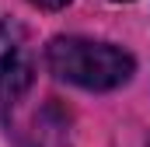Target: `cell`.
Segmentation results:
<instances>
[{"label": "cell", "mask_w": 150, "mask_h": 147, "mask_svg": "<svg viewBox=\"0 0 150 147\" xmlns=\"http://www.w3.org/2000/svg\"><path fill=\"white\" fill-rule=\"evenodd\" d=\"M115 4H126V0H115Z\"/></svg>", "instance_id": "4"}, {"label": "cell", "mask_w": 150, "mask_h": 147, "mask_svg": "<svg viewBox=\"0 0 150 147\" xmlns=\"http://www.w3.org/2000/svg\"><path fill=\"white\" fill-rule=\"evenodd\" d=\"M45 63L59 81L87 88V91H112L126 84L136 70L126 49L80 35H56L45 46Z\"/></svg>", "instance_id": "1"}, {"label": "cell", "mask_w": 150, "mask_h": 147, "mask_svg": "<svg viewBox=\"0 0 150 147\" xmlns=\"http://www.w3.org/2000/svg\"><path fill=\"white\" fill-rule=\"evenodd\" d=\"M35 7H42V11H59V7H67L70 0H32Z\"/></svg>", "instance_id": "3"}, {"label": "cell", "mask_w": 150, "mask_h": 147, "mask_svg": "<svg viewBox=\"0 0 150 147\" xmlns=\"http://www.w3.org/2000/svg\"><path fill=\"white\" fill-rule=\"evenodd\" d=\"M35 81V56L25 28L14 18H0V109L18 105Z\"/></svg>", "instance_id": "2"}]
</instances>
